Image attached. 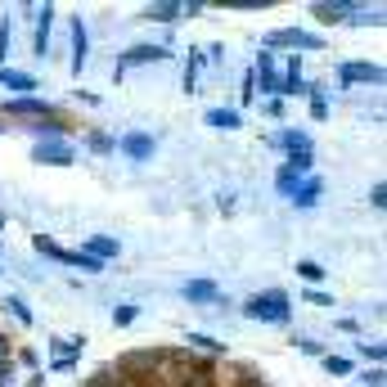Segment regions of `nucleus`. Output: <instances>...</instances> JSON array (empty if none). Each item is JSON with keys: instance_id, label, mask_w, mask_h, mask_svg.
Wrapping results in <instances>:
<instances>
[{"instance_id": "nucleus-13", "label": "nucleus", "mask_w": 387, "mask_h": 387, "mask_svg": "<svg viewBox=\"0 0 387 387\" xmlns=\"http://www.w3.org/2000/svg\"><path fill=\"white\" fill-rule=\"evenodd\" d=\"M90 257H117V243H113V239H90Z\"/></svg>"}, {"instance_id": "nucleus-5", "label": "nucleus", "mask_w": 387, "mask_h": 387, "mask_svg": "<svg viewBox=\"0 0 387 387\" xmlns=\"http://www.w3.org/2000/svg\"><path fill=\"white\" fill-rule=\"evenodd\" d=\"M149 59H167V50H158V45H135V50H131L126 54V59H122V63H149Z\"/></svg>"}, {"instance_id": "nucleus-3", "label": "nucleus", "mask_w": 387, "mask_h": 387, "mask_svg": "<svg viewBox=\"0 0 387 387\" xmlns=\"http://www.w3.org/2000/svg\"><path fill=\"white\" fill-rule=\"evenodd\" d=\"M343 81H383V68H374V63H347Z\"/></svg>"}, {"instance_id": "nucleus-12", "label": "nucleus", "mask_w": 387, "mask_h": 387, "mask_svg": "<svg viewBox=\"0 0 387 387\" xmlns=\"http://www.w3.org/2000/svg\"><path fill=\"white\" fill-rule=\"evenodd\" d=\"M207 122H212V126H239V113H230V108H212V113H207Z\"/></svg>"}, {"instance_id": "nucleus-6", "label": "nucleus", "mask_w": 387, "mask_h": 387, "mask_svg": "<svg viewBox=\"0 0 387 387\" xmlns=\"http://www.w3.org/2000/svg\"><path fill=\"white\" fill-rule=\"evenodd\" d=\"M176 14H185V5H149L145 18H158V23H172Z\"/></svg>"}, {"instance_id": "nucleus-15", "label": "nucleus", "mask_w": 387, "mask_h": 387, "mask_svg": "<svg viewBox=\"0 0 387 387\" xmlns=\"http://www.w3.org/2000/svg\"><path fill=\"white\" fill-rule=\"evenodd\" d=\"M284 145L293 149V154H306V149H311V140H306V135H297V131H288V135H284Z\"/></svg>"}, {"instance_id": "nucleus-17", "label": "nucleus", "mask_w": 387, "mask_h": 387, "mask_svg": "<svg viewBox=\"0 0 387 387\" xmlns=\"http://www.w3.org/2000/svg\"><path fill=\"white\" fill-rule=\"evenodd\" d=\"M302 279H320V275H324V266H315V261H302Z\"/></svg>"}, {"instance_id": "nucleus-8", "label": "nucleus", "mask_w": 387, "mask_h": 387, "mask_svg": "<svg viewBox=\"0 0 387 387\" xmlns=\"http://www.w3.org/2000/svg\"><path fill=\"white\" fill-rule=\"evenodd\" d=\"M270 45H315V41H311L306 32H275V36H270Z\"/></svg>"}, {"instance_id": "nucleus-7", "label": "nucleus", "mask_w": 387, "mask_h": 387, "mask_svg": "<svg viewBox=\"0 0 387 387\" xmlns=\"http://www.w3.org/2000/svg\"><path fill=\"white\" fill-rule=\"evenodd\" d=\"M185 293H190V302H212V297H216V284H207V279H194V284L185 288Z\"/></svg>"}, {"instance_id": "nucleus-10", "label": "nucleus", "mask_w": 387, "mask_h": 387, "mask_svg": "<svg viewBox=\"0 0 387 387\" xmlns=\"http://www.w3.org/2000/svg\"><path fill=\"white\" fill-rule=\"evenodd\" d=\"M0 81H5L9 90H32V86H36V81L27 77V72H0Z\"/></svg>"}, {"instance_id": "nucleus-18", "label": "nucleus", "mask_w": 387, "mask_h": 387, "mask_svg": "<svg viewBox=\"0 0 387 387\" xmlns=\"http://www.w3.org/2000/svg\"><path fill=\"white\" fill-rule=\"evenodd\" d=\"M113 320H117V324H131V320H135V306H122V311H113Z\"/></svg>"}, {"instance_id": "nucleus-14", "label": "nucleus", "mask_w": 387, "mask_h": 387, "mask_svg": "<svg viewBox=\"0 0 387 387\" xmlns=\"http://www.w3.org/2000/svg\"><path fill=\"white\" fill-rule=\"evenodd\" d=\"M343 14H347V5H315V18H320V23H338Z\"/></svg>"}, {"instance_id": "nucleus-4", "label": "nucleus", "mask_w": 387, "mask_h": 387, "mask_svg": "<svg viewBox=\"0 0 387 387\" xmlns=\"http://www.w3.org/2000/svg\"><path fill=\"white\" fill-rule=\"evenodd\" d=\"M122 149H126L131 158H149V154H154V140H149V135H126V140H122Z\"/></svg>"}, {"instance_id": "nucleus-21", "label": "nucleus", "mask_w": 387, "mask_h": 387, "mask_svg": "<svg viewBox=\"0 0 387 387\" xmlns=\"http://www.w3.org/2000/svg\"><path fill=\"white\" fill-rule=\"evenodd\" d=\"M5 356H9V343H5V338H0V361H5Z\"/></svg>"}, {"instance_id": "nucleus-16", "label": "nucleus", "mask_w": 387, "mask_h": 387, "mask_svg": "<svg viewBox=\"0 0 387 387\" xmlns=\"http://www.w3.org/2000/svg\"><path fill=\"white\" fill-rule=\"evenodd\" d=\"M293 198H297V203H302V207H311V203H315V198H320V185H315V181H311V185H306V190H302V194H293Z\"/></svg>"}, {"instance_id": "nucleus-20", "label": "nucleus", "mask_w": 387, "mask_h": 387, "mask_svg": "<svg viewBox=\"0 0 387 387\" xmlns=\"http://www.w3.org/2000/svg\"><path fill=\"white\" fill-rule=\"evenodd\" d=\"M324 365H329V374H347V370H352V365H347V361H334V356H329Z\"/></svg>"}, {"instance_id": "nucleus-22", "label": "nucleus", "mask_w": 387, "mask_h": 387, "mask_svg": "<svg viewBox=\"0 0 387 387\" xmlns=\"http://www.w3.org/2000/svg\"><path fill=\"white\" fill-rule=\"evenodd\" d=\"M0 225H5V216H0Z\"/></svg>"}, {"instance_id": "nucleus-1", "label": "nucleus", "mask_w": 387, "mask_h": 387, "mask_svg": "<svg viewBox=\"0 0 387 387\" xmlns=\"http://www.w3.org/2000/svg\"><path fill=\"white\" fill-rule=\"evenodd\" d=\"M248 315L252 320H288V297L284 293H261V297H252L248 302Z\"/></svg>"}, {"instance_id": "nucleus-11", "label": "nucleus", "mask_w": 387, "mask_h": 387, "mask_svg": "<svg viewBox=\"0 0 387 387\" xmlns=\"http://www.w3.org/2000/svg\"><path fill=\"white\" fill-rule=\"evenodd\" d=\"M86 387H126V379H122V374H113V370H99Z\"/></svg>"}, {"instance_id": "nucleus-2", "label": "nucleus", "mask_w": 387, "mask_h": 387, "mask_svg": "<svg viewBox=\"0 0 387 387\" xmlns=\"http://www.w3.org/2000/svg\"><path fill=\"white\" fill-rule=\"evenodd\" d=\"M9 117H50V104H41V99H14V104H9Z\"/></svg>"}, {"instance_id": "nucleus-9", "label": "nucleus", "mask_w": 387, "mask_h": 387, "mask_svg": "<svg viewBox=\"0 0 387 387\" xmlns=\"http://www.w3.org/2000/svg\"><path fill=\"white\" fill-rule=\"evenodd\" d=\"M36 158H41V163H54V167H63V163H72V154H68V149H36Z\"/></svg>"}, {"instance_id": "nucleus-19", "label": "nucleus", "mask_w": 387, "mask_h": 387, "mask_svg": "<svg viewBox=\"0 0 387 387\" xmlns=\"http://www.w3.org/2000/svg\"><path fill=\"white\" fill-rule=\"evenodd\" d=\"M9 306H14V315L23 320V324H32V315H27V306H23V302H18V297H9Z\"/></svg>"}]
</instances>
